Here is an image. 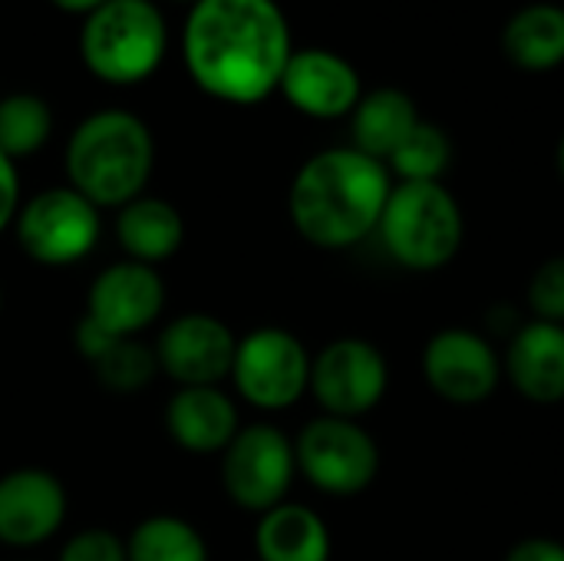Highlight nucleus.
<instances>
[{
  "mask_svg": "<svg viewBox=\"0 0 564 561\" xmlns=\"http://www.w3.org/2000/svg\"><path fill=\"white\" fill-rule=\"evenodd\" d=\"M182 53L202 93L231 106L268 99L291 60V30L274 0H198Z\"/></svg>",
  "mask_w": 564,
  "mask_h": 561,
  "instance_id": "obj_1",
  "label": "nucleus"
},
{
  "mask_svg": "<svg viewBox=\"0 0 564 561\" xmlns=\"http://www.w3.org/2000/svg\"><path fill=\"white\" fill-rule=\"evenodd\" d=\"M390 192L383 162L357 149H327L297 172L291 218L311 245L350 248L380 225Z\"/></svg>",
  "mask_w": 564,
  "mask_h": 561,
  "instance_id": "obj_2",
  "label": "nucleus"
},
{
  "mask_svg": "<svg viewBox=\"0 0 564 561\" xmlns=\"http://www.w3.org/2000/svg\"><path fill=\"white\" fill-rule=\"evenodd\" d=\"M155 162L149 126L126 109H99L86 116L66 142L69 188L96 208H122L145 188Z\"/></svg>",
  "mask_w": 564,
  "mask_h": 561,
  "instance_id": "obj_3",
  "label": "nucleus"
},
{
  "mask_svg": "<svg viewBox=\"0 0 564 561\" xmlns=\"http://www.w3.org/2000/svg\"><path fill=\"white\" fill-rule=\"evenodd\" d=\"M169 30L152 0H106L86 13L79 30V56L86 69L109 86H135L149 79L165 56Z\"/></svg>",
  "mask_w": 564,
  "mask_h": 561,
  "instance_id": "obj_4",
  "label": "nucleus"
},
{
  "mask_svg": "<svg viewBox=\"0 0 564 561\" xmlns=\"http://www.w3.org/2000/svg\"><path fill=\"white\" fill-rule=\"evenodd\" d=\"M380 235L403 268L433 271L456 258L463 245V215L440 182H403L387 198Z\"/></svg>",
  "mask_w": 564,
  "mask_h": 561,
  "instance_id": "obj_5",
  "label": "nucleus"
},
{
  "mask_svg": "<svg viewBox=\"0 0 564 561\" xmlns=\"http://www.w3.org/2000/svg\"><path fill=\"white\" fill-rule=\"evenodd\" d=\"M99 208L76 188H46L17 212L20 248L50 268L83 261L99 241Z\"/></svg>",
  "mask_w": 564,
  "mask_h": 561,
  "instance_id": "obj_6",
  "label": "nucleus"
},
{
  "mask_svg": "<svg viewBox=\"0 0 564 561\" xmlns=\"http://www.w3.org/2000/svg\"><path fill=\"white\" fill-rule=\"evenodd\" d=\"M231 377L251 407L284 410L311 387V357L294 334L261 327L238 344Z\"/></svg>",
  "mask_w": 564,
  "mask_h": 561,
  "instance_id": "obj_7",
  "label": "nucleus"
},
{
  "mask_svg": "<svg viewBox=\"0 0 564 561\" xmlns=\"http://www.w3.org/2000/svg\"><path fill=\"white\" fill-rule=\"evenodd\" d=\"M294 456L304 476L330 496L364 493L380 466V453L370 433L340 417H321L307 423Z\"/></svg>",
  "mask_w": 564,
  "mask_h": 561,
  "instance_id": "obj_8",
  "label": "nucleus"
},
{
  "mask_svg": "<svg viewBox=\"0 0 564 561\" xmlns=\"http://www.w3.org/2000/svg\"><path fill=\"white\" fill-rule=\"evenodd\" d=\"M294 446L274 427H245L225 450L221 479L231 496L248 513H271L284 503L294 479Z\"/></svg>",
  "mask_w": 564,
  "mask_h": 561,
  "instance_id": "obj_9",
  "label": "nucleus"
},
{
  "mask_svg": "<svg viewBox=\"0 0 564 561\" xmlns=\"http://www.w3.org/2000/svg\"><path fill=\"white\" fill-rule=\"evenodd\" d=\"M311 390L327 410V417H364L380 403L387 390V360L367 341H334L311 364Z\"/></svg>",
  "mask_w": 564,
  "mask_h": 561,
  "instance_id": "obj_10",
  "label": "nucleus"
},
{
  "mask_svg": "<svg viewBox=\"0 0 564 561\" xmlns=\"http://www.w3.org/2000/svg\"><path fill=\"white\" fill-rule=\"evenodd\" d=\"M423 374L426 384L449 403L473 407L489 400L499 387V357L486 337L473 331H440L423 350Z\"/></svg>",
  "mask_w": 564,
  "mask_h": 561,
  "instance_id": "obj_11",
  "label": "nucleus"
},
{
  "mask_svg": "<svg viewBox=\"0 0 564 561\" xmlns=\"http://www.w3.org/2000/svg\"><path fill=\"white\" fill-rule=\"evenodd\" d=\"M235 350L238 341L218 317L185 314L162 331L155 360L182 387H215L231 374Z\"/></svg>",
  "mask_w": 564,
  "mask_h": 561,
  "instance_id": "obj_12",
  "label": "nucleus"
},
{
  "mask_svg": "<svg viewBox=\"0 0 564 561\" xmlns=\"http://www.w3.org/2000/svg\"><path fill=\"white\" fill-rule=\"evenodd\" d=\"M162 304L165 284L159 271L139 261H122L93 281L86 317L112 337H132L159 317Z\"/></svg>",
  "mask_w": 564,
  "mask_h": 561,
  "instance_id": "obj_13",
  "label": "nucleus"
},
{
  "mask_svg": "<svg viewBox=\"0 0 564 561\" xmlns=\"http://www.w3.org/2000/svg\"><path fill=\"white\" fill-rule=\"evenodd\" d=\"M66 516V493L53 473L17 470L0 479V542L30 549L46 542Z\"/></svg>",
  "mask_w": 564,
  "mask_h": 561,
  "instance_id": "obj_14",
  "label": "nucleus"
},
{
  "mask_svg": "<svg viewBox=\"0 0 564 561\" xmlns=\"http://www.w3.org/2000/svg\"><path fill=\"white\" fill-rule=\"evenodd\" d=\"M284 99L314 119H337L357 109L360 79L354 66L327 50H297L291 53L281 86Z\"/></svg>",
  "mask_w": 564,
  "mask_h": 561,
  "instance_id": "obj_15",
  "label": "nucleus"
},
{
  "mask_svg": "<svg viewBox=\"0 0 564 561\" xmlns=\"http://www.w3.org/2000/svg\"><path fill=\"white\" fill-rule=\"evenodd\" d=\"M506 370L516 390L532 403L564 400V324L532 321L525 324L506 357Z\"/></svg>",
  "mask_w": 564,
  "mask_h": 561,
  "instance_id": "obj_16",
  "label": "nucleus"
},
{
  "mask_svg": "<svg viewBox=\"0 0 564 561\" xmlns=\"http://www.w3.org/2000/svg\"><path fill=\"white\" fill-rule=\"evenodd\" d=\"M165 423L188 453H218L238 436V410L218 387H182L165 410Z\"/></svg>",
  "mask_w": 564,
  "mask_h": 561,
  "instance_id": "obj_17",
  "label": "nucleus"
},
{
  "mask_svg": "<svg viewBox=\"0 0 564 561\" xmlns=\"http://www.w3.org/2000/svg\"><path fill=\"white\" fill-rule=\"evenodd\" d=\"M254 549L261 561H327L330 536L317 513L281 503L261 516Z\"/></svg>",
  "mask_w": 564,
  "mask_h": 561,
  "instance_id": "obj_18",
  "label": "nucleus"
},
{
  "mask_svg": "<svg viewBox=\"0 0 564 561\" xmlns=\"http://www.w3.org/2000/svg\"><path fill=\"white\" fill-rule=\"evenodd\" d=\"M116 235L119 245L139 261V265H155L172 258L182 241H185V222L175 205L165 198H132L129 205L119 208L116 218Z\"/></svg>",
  "mask_w": 564,
  "mask_h": 561,
  "instance_id": "obj_19",
  "label": "nucleus"
},
{
  "mask_svg": "<svg viewBox=\"0 0 564 561\" xmlns=\"http://www.w3.org/2000/svg\"><path fill=\"white\" fill-rule=\"evenodd\" d=\"M420 126L416 106L400 89H377L364 96L354 109V142L357 152L370 159H390L403 139Z\"/></svg>",
  "mask_w": 564,
  "mask_h": 561,
  "instance_id": "obj_20",
  "label": "nucleus"
},
{
  "mask_svg": "<svg viewBox=\"0 0 564 561\" xmlns=\"http://www.w3.org/2000/svg\"><path fill=\"white\" fill-rule=\"evenodd\" d=\"M509 60L522 69H552L564 60V10L535 3L519 10L502 36Z\"/></svg>",
  "mask_w": 564,
  "mask_h": 561,
  "instance_id": "obj_21",
  "label": "nucleus"
},
{
  "mask_svg": "<svg viewBox=\"0 0 564 561\" xmlns=\"http://www.w3.org/2000/svg\"><path fill=\"white\" fill-rule=\"evenodd\" d=\"M53 132V109L36 93H10L0 99V152L7 159L33 155Z\"/></svg>",
  "mask_w": 564,
  "mask_h": 561,
  "instance_id": "obj_22",
  "label": "nucleus"
},
{
  "mask_svg": "<svg viewBox=\"0 0 564 561\" xmlns=\"http://www.w3.org/2000/svg\"><path fill=\"white\" fill-rule=\"evenodd\" d=\"M126 559L129 561H208V549L202 542V536L175 519V516H152L145 519L129 546H126Z\"/></svg>",
  "mask_w": 564,
  "mask_h": 561,
  "instance_id": "obj_23",
  "label": "nucleus"
},
{
  "mask_svg": "<svg viewBox=\"0 0 564 561\" xmlns=\"http://www.w3.org/2000/svg\"><path fill=\"white\" fill-rule=\"evenodd\" d=\"M449 155L453 149H449L446 132L430 122H420L403 139V145L390 155V162L403 175V182H436L446 172Z\"/></svg>",
  "mask_w": 564,
  "mask_h": 561,
  "instance_id": "obj_24",
  "label": "nucleus"
},
{
  "mask_svg": "<svg viewBox=\"0 0 564 561\" xmlns=\"http://www.w3.org/2000/svg\"><path fill=\"white\" fill-rule=\"evenodd\" d=\"M93 367L109 390L129 393V390H139L152 380L159 360L145 344H135L132 337H119L93 360Z\"/></svg>",
  "mask_w": 564,
  "mask_h": 561,
  "instance_id": "obj_25",
  "label": "nucleus"
},
{
  "mask_svg": "<svg viewBox=\"0 0 564 561\" xmlns=\"http://www.w3.org/2000/svg\"><path fill=\"white\" fill-rule=\"evenodd\" d=\"M529 301L542 321L562 324L564 321V255L545 261L529 284Z\"/></svg>",
  "mask_w": 564,
  "mask_h": 561,
  "instance_id": "obj_26",
  "label": "nucleus"
},
{
  "mask_svg": "<svg viewBox=\"0 0 564 561\" xmlns=\"http://www.w3.org/2000/svg\"><path fill=\"white\" fill-rule=\"evenodd\" d=\"M59 561H129L126 559V546L106 532V529H86L79 536H73L63 549Z\"/></svg>",
  "mask_w": 564,
  "mask_h": 561,
  "instance_id": "obj_27",
  "label": "nucleus"
},
{
  "mask_svg": "<svg viewBox=\"0 0 564 561\" xmlns=\"http://www.w3.org/2000/svg\"><path fill=\"white\" fill-rule=\"evenodd\" d=\"M20 212V179H17V165L13 159H7L0 152V231L17 218Z\"/></svg>",
  "mask_w": 564,
  "mask_h": 561,
  "instance_id": "obj_28",
  "label": "nucleus"
},
{
  "mask_svg": "<svg viewBox=\"0 0 564 561\" xmlns=\"http://www.w3.org/2000/svg\"><path fill=\"white\" fill-rule=\"evenodd\" d=\"M506 561H564V546L555 539H525L506 555Z\"/></svg>",
  "mask_w": 564,
  "mask_h": 561,
  "instance_id": "obj_29",
  "label": "nucleus"
},
{
  "mask_svg": "<svg viewBox=\"0 0 564 561\" xmlns=\"http://www.w3.org/2000/svg\"><path fill=\"white\" fill-rule=\"evenodd\" d=\"M50 3H53L56 10H63V13H83V17H86V13H93L96 7H102L106 0H50Z\"/></svg>",
  "mask_w": 564,
  "mask_h": 561,
  "instance_id": "obj_30",
  "label": "nucleus"
},
{
  "mask_svg": "<svg viewBox=\"0 0 564 561\" xmlns=\"http://www.w3.org/2000/svg\"><path fill=\"white\" fill-rule=\"evenodd\" d=\"M558 172H562V179H564V139H562V145H558Z\"/></svg>",
  "mask_w": 564,
  "mask_h": 561,
  "instance_id": "obj_31",
  "label": "nucleus"
},
{
  "mask_svg": "<svg viewBox=\"0 0 564 561\" xmlns=\"http://www.w3.org/2000/svg\"><path fill=\"white\" fill-rule=\"evenodd\" d=\"M175 3H192V7H195V3H198V0H175Z\"/></svg>",
  "mask_w": 564,
  "mask_h": 561,
  "instance_id": "obj_32",
  "label": "nucleus"
}]
</instances>
